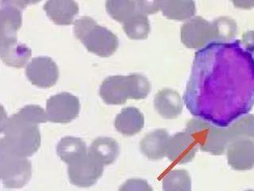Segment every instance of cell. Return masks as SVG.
I'll return each mask as SVG.
<instances>
[{
	"mask_svg": "<svg viewBox=\"0 0 254 191\" xmlns=\"http://www.w3.org/2000/svg\"><path fill=\"white\" fill-rule=\"evenodd\" d=\"M230 142L239 139H254V116H246L227 129Z\"/></svg>",
	"mask_w": 254,
	"mask_h": 191,
	"instance_id": "cb8c5ba5",
	"label": "cell"
},
{
	"mask_svg": "<svg viewBox=\"0 0 254 191\" xmlns=\"http://www.w3.org/2000/svg\"><path fill=\"white\" fill-rule=\"evenodd\" d=\"M215 32V40H229L236 31L235 22L228 18H218L212 22Z\"/></svg>",
	"mask_w": 254,
	"mask_h": 191,
	"instance_id": "d4e9b609",
	"label": "cell"
},
{
	"mask_svg": "<svg viewBox=\"0 0 254 191\" xmlns=\"http://www.w3.org/2000/svg\"><path fill=\"white\" fill-rule=\"evenodd\" d=\"M0 175L6 188H22L31 178V163L27 158L0 152Z\"/></svg>",
	"mask_w": 254,
	"mask_h": 191,
	"instance_id": "5b68a950",
	"label": "cell"
},
{
	"mask_svg": "<svg viewBox=\"0 0 254 191\" xmlns=\"http://www.w3.org/2000/svg\"><path fill=\"white\" fill-rule=\"evenodd\" d=\"M198 144L186 132H180L170 137L166 157L171 162L179 164L189 163L195 157Z\"/></svg>",
	"mask_w": 254,
	"mask_h": 191,
	"instance_id": "8fae6325",
	"label": "cell"
},
{
	"mask_svg": "<svg viewBox=\"0 0 254 191\" xmlns=\"http://www.w3.org/2000/svg\"><path fill=\"white\" fill-rule=\"evenodd\" d=\"M145 125V118L138 109L127 107L116 116L115 127L120 134L133 136L141 132Z\"/></svg>",
	"mask_w": 254,
	"mask_h": 191,
	"instance_id": "e0dca14e",
	"label": "cell"
},
{
	"mask_svg": "<svg viewBox=\"0 0 254 191\" xmlns=\"http://www.w3.org/2000/svg\"><path fill=\"white\" fill-rule=\"evenodd\" d=\"M234 6H237V7H239V8H251V7H254V1H247V2H242V1H234L233 2Z\"/></svg>",
	"mask_w": 254,
	"mask_h": 191,
	"instance_id": "83f0119b",
	"label": "cell"
},
{
	"mask_svg": "<svg viewBox=\"0 0 254 191\" xmlns=\"http://www.w3.org/2000/svg\"><path fill=\"white\" fill-rule=\"evenodd\" d=\"M119 191H153V190L144 179H130L119 187Z\"/></svg>",
	"mask_w": 254,
	"mask_h": 191,
	"instance_id": "484cf974",
	"label": "cell"
},
{
	"mask_svg": "<svg viewBox=\"0 0 254 191\" xmlns=\"http://www.w3.org/2000/svg\"><path fill=\"white\" fill-rule=\"evenodd\" d=\"M106 9L111 18L122 23L136 14H142L140 1H107Z\"/></svg>",
	"mask_w": 254,
	"mask_h": 191,
	"instance_id": "44dd1931",
	"label": "cell"
},
{
	"mask_svg": "<svg viewBox=\"0 0 254 191\" xmlns=\"http://www.w3.org/2000/svg\"><path fill=\"white\" fill-rule=\"evenodd\" d=\"M80 104L76 96L61 92L51 96L46 102V116L53 123H68L77 118Z\"/></svg>",
	"mask_w": 254,
	"mask_h": 191,
	"instance_id": "8992f818",
	"label": "cell"
},
{
	"mask_svg": "<svg viewBox=\"0 0 254 191\" xmlns=\"http://www.w3.org/2000/svg\"><path fill=\"white\" fill-rule=\"evenodd\" d=\"M43 9L47 16L57 25H71L79 13V6L74 1H48Z\"/></svg>",
	"mask_w": 254,
	"mask_h": 191,
	"instance_id": "2e32d148",
	"label": "cell"
},
{
	"mask_svg": "<svg viewBox=\"0 0 254 191\" xmlns=\"http://www.w3.org/2000/svg\"><path fill=\"white\" fill-rule=\"evenodd\" d=\"M26 74L32 84L42 88L54 86L59 78L58 66L47 56L34 58L26 66Z\"/></svg>",
	"mask_w": 254,
	"mask_h": 191,
	"instance_id": "9c48e42d",
	"label": "cell"
},
{
	"mask_svg": "<svg viewBox=\"0 0 254 191\" xmlns=\"http://www.w3.org/2000/svg\"><path fill=\"white\" fill-rule=\"evenodd\" d=\"M56 151L60 159L68 165L79 161L88 154L85 142L74 137L62 138L57 145Z\"/></svg>",
	"mask_w": 254,
	"mask_h": 191,
	"instance_id": "ac0fdd59",
	"label": "cell"
},
{
	"mask_svg": "<svg viewBox=\"0 0 254 191\" xmlns=\"http://www.w3.org/2000/svg\"></svg>",
	"mask_w": 254,
	"mask_h": 191,
	"instance_id": "f1b7e54d",
	"label": "cell"
},
{
	"mask_svg": "<svg viewBox=\"0 0 254 191\" xmlns=\"http://www.w3.org/2000/svg\"><path fill=\"white\" fill-rule=\"evenodd\" d=\"M243 41L247 48L254 55V31L246 33L243 36Z\"/></svg>",
	"mask_w": 254,
	"mask_h": 191,
	"instance_id": "4316f807",
	"label": "cell"
},
{
	"mask_svg": "<svg viewBox=\"0 0 254 191\" xmlns=\"http://www.w3.org/2000/svg\"><path fill=\"white\" fill-rule=\"evenodd\" d=\"M163 191H191V179L185 170H173L165 175Z\"/></svg>",
	"mask_w": 254,
	"mask_h": 191,
	"instance_id": "603a6c76",
	"label": "cell"
},
{
	"mask_svg": "<svg viewBox=\"0 0 254 191\" xmlns=\"http://www.w3.org/2000/svg\"><path fill=\"white\" fill-rule=\"evenodd\" d=\"M47 116L41 106L29 105L2 122L0 152L18 157H30L41 146L38 125L47 122Z\"/></svg>",
	"mask_w": 254,
	"mask_h": 191,
	"instance_id": "6da1fadb",
	"label": "cell"
},
{
	"mask_svg": "<svg viewBox=\"0 0 254 191\" xmlns=\"http://www.w3.org/2000/svg\"><path fill=\"white\" fill-rule=\"evenodd\" d=\"M124 32L133 40L146 39L150 33V24L147 15L137 14L123 23Z\"/></svg>",
	"mask_w": 254,
	"mask_h": 191,
	"instance_id": "7402d4cb",
	"label": "cell"
},
{
	"mask_svg": "<svg viewBox=\"0 0 254 191\" xmlns=\"http://www.w3.org/2000/svg\"><path fill=\"white\" fill-rule=\"evenodd\" d=\"M150 88L149 80L141 74L113 76L103 80L99 95L108 105H123L128 99H145Z\"/></svg>",
	"mask_w": 254,
	"mask_h": 191,
	"instance_id": "7a4b0ae2",
	"label": "cell"
},
{
	"mask_svg": "<svg viewBox=\"0 0 254 191\" xmlns=\"http://www.w3.org/2000/svg\"><path fill=\"white\" fill-rule=\"evenodd\" d=\"M30 2H2L0 10V40H15L22 26V10Z\"/></svg>",
	"mask_w": 254,
	"mask_h": 191,
	"instance_id": "30bf717a",
	"label": "cell"
},
{
	"mask_svg": "<svg viewBox=\"0 0 254 191\" xmlns=\"http://www.w3.org/2000/svg\"><path fill=\"white\" fill-rule=\"evenodd\" d=\"M227 158L234 169H251L254 167V142L250 139L234 141L227 147Z\"/></svg>",
	"mask_w": 254,
	"mask_h": 191,
	"instance_id": "7c38bea8",
	"label": "cell"
},
{
	"mask_svg": "<svg viewBox=\"0 0 254 191\" xmlns=\"http://www.w3.org/2000/svg\"><path fill=\"white\" fill-rule=\"evenodd\" d=\"M181 39L189 48H200L215 40L212 22L200 16L194 17L181 26Z\"/></svg>",
	"mask_w": 254,
	"mask_h": 191,
	"instance_id": "52a82bcc",
	"label": "cell"
},
{
	"mask_svg": "<svg viewBox=\"0 0 254 191\" xmlns=\"http://www.w3.org/2000/svg\"><path fill=\"white\" fill-rule=\"evenodd\" d=\"M159 6L163 14L172 20H190L196 12L193 1H159Z\"/></svg>",
	"mask_w": 254,
	"mask_h": 191,
	"instance_id": "ffe728a7",
	"label": "cell"
},
{
	"mask_svg": "<svg viewBox=\"0 0 254 191\" xmlns=\"http://www.w3.org/2000/svg\"><path fill=\"white\" fill-rule=\"evenodd\" d=\"M169 139L170 136L165 129L151 132L141 140V152L151 160H160L166 156Z\"/></svg>",
	"mask_w": 254,
	"mask_h": 191,
	"instance_id": "9a60e30c",
	"label": "cell"
},
{
	"mask_svg": "<svg viewBox=\"0 0 254 191\" xmlns=\"http://www.w3.org/2000/svg\"><path fill=\"white\" fill-rule=\"evenodd\" d=\"M154 107L163 118L175 119L182 113V100L178 92L165 88L159 91L155 96Z\"/></svg>",
	"mask_w": 254,
	"mask_h": 191,
	"instance_id": "4fadbf2b",
	"label": "cell"
},
{
	"mask_svg": "<svg viewBox=\"0 0 254 191\" xmlns=\"http://www.w3.org/2000/svg\"><path fill=\"white\" fill-rule=\"evenodd\" d=\"M185 132L194 139L202 151L212 155L224 153L231 143L227 129L215 127L202 120H190L187 123Z\"/></svg>",
	"mask_w": 254,
	"mask_h": 191,
	"instance_id": "277c9868",
	"label": "cell"
},
{
	"mask_svg": "<svg viewBox=\"0 0 254 191\" xmlns=\"http://www.w3.org/2000/svg\"><path fill=\"white\" fill-rule=\"evenodd\" d=\"M67 173L70 182L79 187L94 185L103 173V165L87 154L79 161L68 165Z\"/></svg>",
	"mask_w": 254,
	"mask_h": 191,
	"instance_id": "ba28073f",
	"label": "cell"
},
{
	"mask_svg": "<svg viewBox=\"0 0 254 191\" xmlns=\"http://www.w3.org/2000/svg\"><path fill=\"white\" fill-rule=\"evenodd\" d=\"M74 34L85 46L88 52L101 57L111 56L119 47L117 36L88 16L82 17L75 21Z\"/></svg>",
	"mask_w": 254,
	"mask_h": 191,
	"instance_id": "3957f363",
	"label": "cell"
},
{
	"mask_svg": "<svg viewBox=\"0 0 254 191\" xmlns=\"http://www.w3.org/2000/svg\"><path fill=\"white\" fill-rule=\"evenodd\" d=\"M32 51L26 45L15 40H0V57L4 64L10 67L21 68L27 64Z\"/></svg>",
	"mask_w": 254,
	"mask_h": 191,
	"instance_id": "5bb4252c",
	"label": "cell"
},
{
	"mask_svg": "<svg viewBox=\"0 0 254 191\" xmlns=\"http://www.w3.org/2000/svg\"><path fill=\"white\" fill-rule=\"evenodd\" d=\"M88 154L103 166L110 165L119 156V146L112 138H98L91 143Z\"/></svg>",
	"mask_w": 254,
	"mask_h": 191,
	"instance_id": "d6986e66",
	"label": "cell"
}]
</instances>
